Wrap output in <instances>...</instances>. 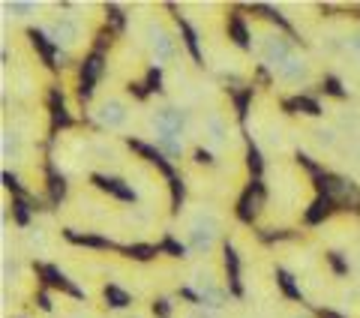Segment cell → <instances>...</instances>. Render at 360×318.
<instances>
[{
    "label": "cell",
    "instance_id": "8",
    "mask_svg": "<svg viewBox=\"0 0 360 318\" xmlns=\"http://www.w3.org/2000/svg\"><path fill=\"white\" fill-rule=\"evenodd\" d=\"M127 144H129V151H135V153H141L148 163H153L160 172L168 177V180H174V172H172V165H168V159H165V153L162 151H156V147H150V144H144V141H139V139H127Z\"/></svg>",
    "mask_w": 360,
    "mask_h": 318
},
{
    "label": "cell",
    "instance_id": "47",
    "mask_svg": "<svg viewBox=\"0 0 360 318\" xmlns=\"http://www.w3.org/2000/svg\"><path fill=\"white\" fill-rule=\"evenodd\" d=\"M291 318H309L307 312H295V315H291Z\"/></svg>",
    "mask_w": 360,
    "mask_h": 318
},
{
    "label": "cell",
    "instance_id": "13",
    "mask_svg": "<svg viewBox=\"0 0 360 318\" xmlns=\"http://www.w3.org/2000/svg\"><path fill=\"white\" fill-rule=\"evenodd\" d=\"M225 270H229L231 288L240 294V258H238V253H234L231 243H225Z\"/></svg>",
    "mask_w": 360,
    "mask_h": 318
},
{
    "label": "cell",
    "instance_id": "39",
    "mask_svg": "<svg viewBox=\"0 0 360 318\" xmlns=\"http://www.w3.org/2000/svg\"><path fill=\"white\" fill-rule=\"evenodd\" d=\"M184 318H217V312L207 310V306H193V310H189Z\"/></svg>",
    "mask_w": 360,
    "mask_h": 318
},
{
    "label": "cell",
    "instance_id": "4",
    "mask_svg": "<svg viewBox=\"0 0 360 318\" xmlns=\"http://www.w3.org/2000/svg\"><path fill=\"white\" fill-rule=\"evenodd\" d=\"M295 54H291V45H288V39H283V37H267L264 39V45H262V61L267 63V66H283V63H288Z\"/></svg>",
    "mask_w": 360,
    "mask_h": 318
},
{
    "label": "cell",
    "instance_id": "27",
    "mask_svg": "<svg viewBox=\"0 0 360 318\" xmlns=\"http://www.w3.org/2000/svg\"><path fill=\"white\" fill-rule=\"evenodd\" d=\"M105 298H108V303L115 306V310H123V306H129V294L120 291L117 286H108V288H105Z\"/></svg>",
    "mask_w": 360,
    "mask_h": 318
},
{
    "label": "cell",
    "instance_id": "21",
    "mask_svg": "<svg viewBox=\"0 0 360 318\" xmlns=\"http://www.w3.org/2000/svg\"><path fill=\"white\" fill-rule=\"evenodd\" d=\"M49 196H51L54 204H60L63 196H66V180H63V174L54 172L51 165H49Z\"/></svg>",
    "mask_w": 360,
    "mask_h": 318
},
{
    "label": "cell",
    "instance_id": "26",
    "mask_svg": "<svg viewBox=\"0 0 360 318\" xmlns=\"http://www.w3.org/2000/svg\"><path fill=\"white\" fill-rule=\"evenodd\" d=\"M18 151H21V139H18V132H4V156L6 159H15L18 156Z\"/></svg>",
    "mask_w": 360,
    "mask_h": 318
},
{
    "label": "cell",
    "instance_id": "25",
    "mask_svg": "<svg viewBox=\"0 0 360 318\" xmlns=\"http://www.w3.org/2000/svg\"><path fill=\"white\" fill-rule=\"evenodd\" d=\"M207 132H210V141L213 144H222L225 141V127H222V117L219 115H210L207 117Z\"/></svg>",
    "mask_w": 360,
    "mask_h": 318
},
{
    "label": "cell",
    "instance_id": "44",
    "mask_svg": "<svg viewBox=\"0 0 360 318\" xmlns=\"http://www.w3.org/2000/svg\"><path fill=\"white\" fill-rule=\"evenodd\" d=\"M4 184H6V189H13V192H21V184H18V177H15V174L4 172Z\"/></svg>",
    "mask_w": 360,
    "mask_h": 318
},
{
    "label": "cell",
    "instance_id": "28",
    "mask_svg": "<svg viewBox=\"0 0 360 318\" xmlns=\"http://www.w3.org/2000/svg\"><path fill=\"white\" fill-rule=\"evenodd\" d=\"M276 279H279V286H283V291L288 294L291 300H300V288L295 286V279H291L285 270H276Z\"/></svg>",
    "mask_w": 360,
    "mask_h": 318
},
{
    "label": "cell",
    "instance_id": "9",
    "mask_svg": "<svg viewBox=\"0 0 360 318\" xmlns=\"http://www.w3.org/2000/svg\"><path fill=\"white\" fill-rule=\"evenodd\" d=\"M94 184L103 189V192H108V196H115V198H120V201H129V204H135V189L132 186H127L120 177H105V174H94Z\"/></svg>",
    "mask_w": 360,
    "mask_h": 318
},
{
    "label": "cell",
    "instance_id": "19",
    "mask_svg": "<svg viewBox=\"0 0 360 318\" xmlns=\"http://www.w3.org/2000/svg\"><path fill=\"white\" fill-rule=\"evenodd\" d=\"M229 30H231V39L240 45V49H252V42H250V30H246V25H243V18L234 13L231 18H229Z\"/></svg>",
    "mask_w": 360,
    "mask_h": 318
},
{
    "label": "cell",
    "instance_id": "45",
    "mask_svg": "<svg viewBox=\"0 0 360 318\" xmlns=\"http://www.w3.org/2000/svg\"><path fill=\"white\" fill-rule=\"evenodd\" d=\"M129 90H132V94L139 96V99H144V96H148V84H129Z\"/></svg>",
    "mask_w": 360,
    "mask_h": 318
},
{
    "label": "cell",
    "instance_id": "34",
    "mask_svg": "<svg viewBox=\"0 0 360 318\" xmlns=\"http://www.w3.org/2000/svg\"><path fill=\"white\" fill-rule=\"evenodd\" d=\"M328 261H330V267H333L340 276H345V274H348V265L342 261V253H330V255H328Z\"/></svg>",
    "mask_w": 360,
    "mask_h": 318
},
{
    "label": "cell",
    "instance_id": "46",
    "mask_svg": "<svg viewBox=\"0 0 360 318\" xmlns=\"http://www.w3.org/2000/svg\"><path fill=\"white\" fill-rule=\"evenodd\" d=\"M348 49H352V51H357V54H360V30L354 33L352 39H348Z\"/></svg>",
    "mask_w": 360,
    "mask_h": 318
},
{
    "label": "cell",
    "instance_id": "35",
    "mask_svg": "<svg viewBox=\"0 0 360 318\" xmlns=\"http://www.w3.org/2000/svg\"><path fill=\"white\" fill-rule=\"evenodd\" d=\"M246 159H250V168H252V174H255V177L262 174V153H258L252 144H250V153H246Z\"/></svg>",
    "mask_w": 360,
    "mask_h": 318
},
{
    "label": "cell",
    "instance_id": "48",
    "mask_svg": "<svg viewBox=\"0 0 360 318\" xmlns=\"http://www.w3.org/2000/svg\"><path fill=\"white\" fill-rule=\"evenodd\" d=\"M132 318H141V315H132Z\"/></svg>",
    "mask_w": 360,
    "mask_h": 318
},
{
    "label": "cell",
    "instance_id": "38",
    "mask_svg": "<svg viewBox=\"0 0 360 318\" xmlns=\"http://www.w3.org/2000/svg\"><path fill=\"white\" fill-rule=\"evenodd\" d=\"M15 276H18V261L6 258V261H4V279H6V282H13Z\"/></svg>",
    "mask_w": 360,
    "mask_h": 318
},
{
    "label": "cell",
    "instance_id": "42",
    "mask_svg": "<svg viewBox=\"0 0 360 318\" xmlns=\"http://www.w3.org/2000/svg\"><path fill=\"white\" fill-rule=\"evenodd\" d=\"M6 9H9V13L25 15V13H33V4H18V0H15V4H6Z\"/></svg>",
    "mask_w": 360,
    "mask_h": 318
},
{
    "label": "cell",
    "instance_id": "16",
    "mask_svg": "<svg viewBox=\"0 0 360 318\" xmlns=\"http://www.w3.org/2000/svg\"><path fill=\"white\" fill-rule=\"evenodd\" d=\"M66 241H72V243H82V246H96V249H111L115 243L108 241V237H96V234H78L75 229H66Z\"/></svg>",
    "mask_w": 360,
    "mask_h": 318
},
{
    "label": "cell",
    "instance_id": "32",
    "mask_svg": "<svg viewBox=\"0 0 360 318\" xmlns=\"http://www.w3.org/2000/svg\"><path fill=\"white\" fill-rule=\"evenodd\" d=\"M160 147H162L165 153L180 156V151H184V141H180V139H165V135H160Z\"/></svg>",
    "mask_w": 360,
    "mask_h": 318
},
{
    "label": "cell",
    "instance_id": "43",
    "mask_svg": "<svg viewBox=\"0 0 360 318\" xmlns=\"http://www.w3.org/2000/svg\"><path fill=\"white\" fill-rule=\"evenodd\" d=\"M195 163H198V165H213L210 151H205V147H198V151H195Z\"/></svg>",
    "mask_w": 360,
    "mask_h": 318
},
{
    "label": "cell",
    "instance_id": "24",
    "mask_svg": "<svg viewBox=\"0 0 360 318\" xmlns=\"http://www.w3.org/2000/svg\"><path fill=\"white\" fill-rule=\"evenodd\" d=\"M252 9H255V13H264V18H267V21H276V25H279V27H285V30H291V25H288V18H285L283 13H279V9H274V6H267V4H255Z\"/></svg>",
    "mask_w": 360,
    "mask_h": 318
},
{
    "label": "cell",
    "instance_id": "41",
    "mask_svg": "<svg viewBox=\"0 0 360 318\" xmlns=\"http://www.w3.org/2000/svg\"><path fill=\"white\" fill-rule=\"evenodd\" d=\"M162 87V72L160 70H150L148 72V90H160Z\"/></svg>",
    "mask_w": 360,
    "mask_h": 318
},
{
    "label": "cell",
    "instance_id": "22",
    "mask_svg": "<svg viewBox=\"0 0 360 318\" xmlns=\"http://www.w3.org/2000/svg\"><path fill=\"white\" fill-rule=\"evenodd\" d=\"M330 204H333V201H330L328 196H321V198H319V201H315V204H312V208L307 210V222H309V225H315V222H321V220H324V213H328V210H330Z\"/></svg>",
    "mask_w": 360,
    "mask_h": 318
},
{
    "label": "cell",
    "instance_id": "36",
    "mask_svg": "<svg viewBox=\"0 0 360 318\" xmlns=\"http://www.w3.org/2000/svg\"><path fill=\"white\" fill-rule=\"evenodd\" d=\"M324 90H328L330 96H340V99L345 96V87H342L340 82H336V78H324Z\"/></svg>",
    "mask_w": 360,
    "mask_h": 318
},
{
    "label": "cell",
    "instance_id": "3",
    "mask_svg": "<svg viewBox=\"0 0 360 318\" xmlns=\"http://www.w3.org/2000/svg\"><path fill=\"white\" fill-rule=\"evenodd\" d=\"M103 72H105V61H103V54L99 51H94L90 58L84 61V66H82V87H78V99H90V94H94V84L103 78Z\"/></svg>",
    "mask_w": 360,
    "mask_h": 318
},
{
    "label": "cell",
    "instance_id": "20",
    "mask_svg": "<svg viewBox=\"0 0 360 318\" xmlns=\"http://www.w3.org/2000/svg\"><path fill=\"white\" fill-rule=\"evenodd\" d=\"M49 106H51V120H54V127H70V115H66L63 96L58 94V90H51V96H49Z\"/></svg>",
    "mask_w": 360,
    "mask_h": 318
},
{
    "label": "cell",
    "instance_id": "7",
    "mask_svg": "<svg viewBox=\"0 0 360 318\" xmlns=\"http://www.w3.org/2000/svg\"><path fill=\"white\" fill-rule=\"evenodd\" d=\"M96 117H99V123H103V127H108V129H120L123 123H127L129 111H127V106H123L120 99H105L103 106H99Z\"/></svg>",
    "mask_w": 360,
    "mask_h": 318
},
{
    "label": "cell",
    "instance_id": "37",
    "mask_svg": "<svg viewBox=\"0 0 360 318\" xmlns=\"http://www.w3.org/2000/svg\"><path fill=\"white\" fill-rule=\"evenodd\" d=\"M315 141H319L321 147H333L336 135H333V129H319V132H315Z\"/></svg>",
    "mask_w": 360,
    "mask_h": 318
},
{
    "label": "cell",
    "instance_id": "33",
    "mask_svg": "<svg viewBox=\"0 0 360 318\" xmlns=\"http://www.w3.org/2000/svg\"><path fill=\"white\" fill-rule=\"evenodd\" d=\"M13 213H15V222H18V225H27L30 210H27V204H25V201H15V204H13Z\"/></svg>",
    "mask_w": 360,
    "mask_h": 318
},
{
    "label": "cell",
    "instance_id": "6",
    "mask_svg": "<svg viewBox=\"0 0 360 318\" xmlns=\"http://www.w3.org/2000/svg\"><path fill=\"white\" fill-rule=\"evenodd\" d=\"M264 204V186H262V180H252V186L243 192V198L238 201V217L243 220V222H252V217L258 213V208Z\"/></svg>",
    "mask_w": 360,
    "mask_h": 318
},
{
    "label": "cell",
    "instance_id": "29",
    "mask_svg": "<svg viewBox=\"0 0 360 318\" xmlns=\"http://www.w3.org/2000/svg\"><path fill=\"white\" fill-rule=\"evenodd\" d=\"M160 253H168V255H174V258H186V246L177 243L174 237H165V241L160 243Z\"/></svg>",
    "mask_w": 360,
    "mask_h": 318
},
{
    "label": "cell",
    "instance_id": "2",
    "mask_svg": "<svg viewBox=\"0 0 360 318\" xmlns=\"http://www.w3.org/2000/svg\"><path fill=\"white\" fill-rule=\"evenodd\" d=\"M195 294L198 300L207 306V310H219V306H225V291L213 282V276L207 274V270H195Z\"/></svg>",
    "mask_w": 360,
    "mask_h": 318
},
{
    "label": "cell",
    "instance_id": "11",
    "mask_svg": "<svg viewBox=\"0 0 360 318\" xmlns=\"http://www.w3.org/2000/svg\"><path fill=\"white\" fill-rule=\"evenodd\" d=\"M37 270H39V276H45V282H51V286H58V288H66L70 294H75V298H82V291H78V288L72 286V282H70V279H66V276L60 274L58 267H51V265H39Z\"/></svg>",
    "mask_w": 360,
    "mask_h": 318
},
{
    "label": "cell",
    "instance_id": "18",
    "mask_svg": "<svg viewBox=\"0 0 360 318\" xmlns=\"http://www.w3.org/2000/svg\"><path fill=\"white\" fill-rule=\"evenodd\" d=\"M177 27H180V33H184V42H186V49H189V54H193V61L195 63H201V49H198V33L189 27V21L186 18H180L177 15Z\"/></svg>",
    "mask_w": 360,
    "mask_h": 318
},
{
    "label": "cell",
    "instance_id": "17",
    "mask_svg": "<svg viewBox=\"0 0 360 318\" xmlns=\"http://www.w3.org/2000/svg\"><path fill=\"white\" fill-rule=\"evenodd\" d=\"M279 78H285V82H303V78L309 75V70H307V63L303 61H297V58H291L288 63H283L279 66Z\"/></svg>",
    "mask_w": 360,
    "mask_h": 318
},
{
    "label": "cell",
    "instance_id": "1",
    "mask_svg": "<svg viewBox=\"0 0 360 318\" xmlns=\"http://www.w3.org/2000/svg\"><path fill=\"white\" fill-rule=\"evenodd\" d=\"M213 241H217V220L213 217H198L193 222V229H189V246H193L195 253L207 255Z\"/></svg>",
    "mask_w": 360,
    "mask_h": 318
},
{
    "label": "cell",
    "instance_id": "10",
    "mask_svg": "<svg viewBox=\"0 0 360 318\" xmlns=\"http://www.w3.org/2000/svg\"><path fill=\"white\" fill-rule=\"evenodd\" d=\"M51 39L54 42H63V45H72L78 39V25L70 18H58L51 25Z\"/></svg>",
    "mask_w": 360,
    "mask_h": 318
},
{
    "label": "cell",
    "instance_id": "31",
    "mask_svg": "<svg viewBox=\"0 0 360 318\" xmlns=\"http://www.w3.org/2000/svg\"><path fill=\"white\" fill-rule=\"evenodd\" d=\"M168 184H172V208H174V213L180 210V204H184V196H186V192H184V180H168Z\"/></svg>",
    "mask_w": 360,
    "mask_h": 318
},
{
    "label": "cell",
    "instance_id": "40",
    "mask_svg": "<svg viewBox=\"0 0 360 318\" xmlns=\"http://www.w3.org/2000/svg\"><path fill=\"white\" fill-rule=\"evenodd\" d=\"M246 102H250V90L234 96V106H238V117H240V120H246Z\"/></svg>",
    "mask_w": 360,
    "mask_h": 318
},
{
    "label": "cell",
    "instance_id": "12",
    "mask_svg": "<svg viewBox=\"0 0 360 318\" xmlns=\"http://www.w3.org/2000/svg\"><path fill=\"white\" fill-rule=\"evenodd\" d=\"M27 37H30L33 45H37V51L42 54V63H45V66H58V63H54V61H58V58H54V45L49 42V37H45V33H39V30L30 27Z\"/></svg>",
    "mask_w": 360,
    "mask_h": 318
},
{
    "label": "cell",
    "instance_id": "23",
    "mask_svg": "<svg viewBox=\"0 0 360 318\" xmlns=\"http://www.w3.org/2000/svg\"><path fill=\"white\" fill-rule=\"evenodd\" d=\"M127 255L135 258V261H148L153 255H160V246H148V243H132L127 246Z\"/></svg>",
    "mask_w": 360,
    "mask_h": 318
},
{
    "label": "cell",
    "instance_id": "5",
    "mask_svg": "<svg viewBox=\"0 0 360 318\" xmlns=\"http://www.w3.org/2000/svg\"><path fill=\"white\" fill-rule=\"evenodd\" d=\"M153 129L165 135V139H180V132H184V115H180L177 108H160L153 115Z\"/></svg>",
    "mask_w": 360,
    "mask_h": 318
},
{
    "label": "cell",
    "instance_id": "15",
    "mask_svg": "<svg viewBox=\"0 0 360 318\" xmlns=\"http://www.w3.org/2000/svg\"><path fill=\"white\" fill-rule=\"evenodd\" d=\"M285 111H291V115H295V111H303V115H309V117H321V115H324L319 102H315V99H309V96L288 99V102H285Z\"/></svg>",
    "mask_w": 360,
    "mask_h": 318
},
{
    "label": "cell",
    "instance_id": "14",
    "mask_svg": "<svg viewBox=\"0 0 360 318\" xmlns=\"http://www.w3.org/2000/svg\"><path fill=\"white\" fill-rule=\"evenodd\" d=\"M153 51H156V61L160 63L174 58V42H172V37H168L165 30H153Z\"/></svg>",
    "mask_w": 360,
    "mask_h": 318
},
{
    "label": "cell",
    "instance_id": "30",
    "mask_svg": "<svg viewBox=\"0 0 360 318\" xmlns=\"http://www.w3.org/2000/svg\"><path fill=\"white\" fill-rule=\"evenodd\" d=\"M105 15H108V21H111V27H115V30L127 27V18H123V9L120 6H115V4L105 6Z\"/></svg>",
    "mask_w": 360,
    "mask_h": 318
}]
</instances>
